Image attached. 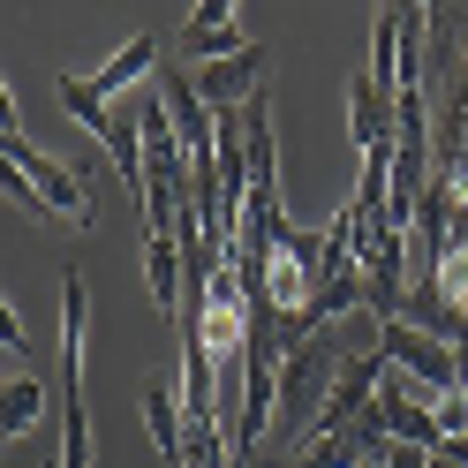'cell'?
<instances>
[{"instance_id": "obj_1", "label": "cell", "mask_w": 468, "mask_h": 468, "mask_svg": "<svg viewBox=\"0 0 468 468\" xmlns=\"http://www.w3.org/2000/svg\"><path fill=\"white\" fill-rule=\"evenodd\" d=\"M378 356H386L393 370H408L416 386H431V393H461V363H453V347L446 340H431V333H416V325H378Z\"/></svg>"}, {"instance_id": "obj_2", "label": "cell", "mask_w": 468, "mask_h": 468, "mask_svg": "<svg viewBox=\"0 0 468 468\" xmlns=\"http://www.w3.org/2000/svg\"><path fill=\"white\" fill-rule=\"evenodd\" d=\"M144 423L166 468H189V416H182V363H159L144 378Z\"/></svg>"}, {"instance_id": "obj_3", "label": "cell", "mask_w": 468, "mask_h": 468, "mask_svg": "<svg viewBox=\"0 0 468 468\" xmlns=\"http://www.w3.org/2000/svg\"><path fill=\"white\" fill-rule=\"evenodd\" d=\"M265 46H242V53H219V61H204V69H189V83H197V99L212 106V113H227V106H250L257 91H265Z\"/></svg>"}, {"instance_id": "obj_4", "label": "cell", "mask_w": 468, "mask_h": 468, "mask_svg": "<svg viewBox=\"0 0 468 468\" xmlns=\"http://www.w3.org/2000/svg\"><path fill=\"white\" fill-rule=\"evenodd\" d=\"M431 144H438V174L468 197V53H461V76L431 99Z\"/></svg>"}, {"instance_id": "obj_5", "label": "cell", "mask_w": 468, "mask_h": 468, "mask_svg": "<svg viewBox=\"0 0 468 468\" xmlns=\"http://www.w3.org/2000/svg\"><path fill=\"white\" fill-rule=\"evenodd\" d=\"M144 287H152L159 317H182V242L174 234H144Z\"/></svg>"}, {"instance_id": "obj_6", "label": "cell", "mask_w": 468, "mask_h": 468, "mask_svg": "<svg viewBox=\"0 0 468 468\" xmlns=\"http://www.w3.org/2000/svg\"><path fill=\"white\" fill-rule=\"evenodd\" d=\"M152 61H159V38H129V46H122V53H113V61H106L99 76H83V91H91V99L106 106L113 91H136V83H144V76H152Z\"/></svg>"}, {"instance_id": "obj_7", "label": "cell", "mask_w": 468, "mask_h": 468, "mask_svg": "<svg viewBox=\"0 0 468 468\" xmlns=\"http://www.w3.org/2000/svg\"><path fill=\"white\" fill-rule=\"evenodd\" d=\"M0 347H8V356L31 370V378H46V356H38V340L23 333V317H16V303H8V295H0Z\"/></svg>"}, {"instance_id": "obj_8", "label": "cell", "mask_w": 468, "mask_h": 468, "mask_svg": "<svg viewBox=\"0 0 468 468\" xmlns=\"http://www.w3.org/2000/svg\"><path fill=\"white\" fill-rule=\"evenodd\" d=\"M227 23H234V0H197V8H189V31H182V46H197V38L227 31Z\"/></svg>"}, {"instance_id": "obj_9", "label": "cell", "mask_w": 468, "mask_h": 468, "mask_svg": "<svg viewBox=\"0 0 468 468\" xmlns=\"http://www.w3.org/2000/svg\"><path fill=\"white\" fill-rule=\"evenodd\" d=\"M0 129H16V99H8V83H0Z\"/></svg>"}, {"instance_id": "obj_10", "label": "cell", "mask_w": 468, "mask_h": 468, "mask_svg": "<svg viewBox=\"0 0 468 468\" xmlns=\"http://www.w3.org/2000/svg\"><path fill=\"white\" fill-rule=\"evenodd\" d=\"M0 453H8V431H0Z\"/></svg>"}, {"instance_id": "obj_11", "label": "cell", "mask_w": 468, "mask_h": 468, "mask_svg": "<svg viewBox=\"0 0 468 468\" xmlns=\"http://www.w3.org/2000/svg\"><path fill=\"white\" fill-rule=\"evenodd\" d=\"M423 8H438V0H423Z\"/></svg>"}]
</instances>
